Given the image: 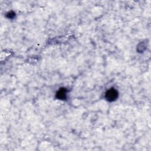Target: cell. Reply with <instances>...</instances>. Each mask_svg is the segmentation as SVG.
<instances>
[{
  "mask_svg": "<svg viewBox=\"0 0 151 151\" xmlns=\"http://www.w3.org/2000/svg\"><path fill=\"white\" fill-rule=\"evenodd\" d=\"M119 96V93L117 90L114 88H110L107 90L105 93V98L110 102L116 100Z\"/></svg>",
  "mask_w": 151,
  "mask_h": 151,
  "instance_id": "obj_1",
  "label": "cell"
},
{
  "mask_svg": "<svg viewBox=\"0 0 151 151\" xmlns=\"http://www.w3.org/2000/svg\"><path fill=\"white\" fill-rule=\"evenodd\" d=\"M67 91L65 88H60L56 93V97L59 100H64L67 97Z\"/></svg>",
  "mask_w": 151,
  "mask_h": 151,
  "instance_id": "obj_2",
  "label": "cell"
},
{
  "mask_svg": "<svg viewBox=\"0 0 151 151\" xmlns=\"http://www.w3.org/2000/svg\"><path fill=\"white\" fill-rule=\"evenodd\" d=\"M6 16H7V17L8 19H13V18L15 17L16 14H15V13L13 12V11H10V12H9V13L7 14Z\"/></svg>",
  "mask_w": 151,
  "mask_h": 151,
  "instance_id": "obj_3",
  "label": "cell"
}]
</instances>
